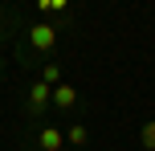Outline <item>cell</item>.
<instances>
[{
  "label": "cell",
  "instance_id": "6da1fadb",
  "mask_svg": "<svg viewBox=\"0 0 155 151\" xmlns=\"http://www.w3.org/2000/svg\"><path fill=\"white\" fill-rule=\"evenodd\" d=\"M57 37H61L57 21H33L29 29H25V45H29V53H53V49H57Z\"/></svg>",
  "mask_w": 155,
  "mask_h": 151
},
{
  "label": "cell",
  "instance_id": "7a4b0ae2",
  "mask_svg": "<svg viewBox=\"0 0 155 151\" xmlns=\"http://www.w3.org/2000/svg\"><path fill=\"white\" fill-rule=\"evenodd\" d=\"M33 147H37V151H65V127L41 123V127L33 131Z\"/></svg>",
  "mask_w": 155,
  "mask_h": 151
},
{
  "label": "cell",
  "instance_id": "3957f363",
  "mask_svg": "<svg viewBox=\"0 0 155 151\" xmlns=\"http://www.w3.org/2000/svg\"><path fill=\"white\" fill-rule=\"evenodd\" d=\"M53 106H57V110H74V106H78V90L70 86V82H61V86L53 90Z\"/></svg>",
  "mask_w": 155,
  "mask_h": 151
},
{
  "label": "cell",
  "instance_id": "277c9868",
  "mask_svg": "<svg viewBox=\"0 0 155 151\" xmlns=\"http://www.w3.org/2000/svg\"><path fill=\"white\" fill-rule=\"evenodd\" d=\"M86 143H90V127H86V123H74V127H65V147L82 151Z\"/></svg>",
  "mask_w": 155,
  "mask_h": 151
},
{
  "label": "cell",
  "instance_id": "5b68a950",
  "mask_svg": "<svg viewBox=\"0 0 155 151\" xmlns=\"http://www.w3.org/2000/svg\"><path fill=\"white\" fill-rule=\"evenodd\" d=\"M37 78L41 82H45V86H61V65H57V61H41V74H37Z\"/></svg>",
  "mask_w": 155,
  "mask_h": 151
},
{
  "label": "cell",
  "instance_id": "8992f818",
  "mask_svg": "<svg viewBox=\"0 0 155 151\" xmlns=\"http://www.w3.org/2000/svg\"><path fill=\"white\" fill-rule=\"evenodd\" d=\"M139 143H143V151H155V119L139 127Z\"/></svg>",
  "mask_w": 155,
  "mask_h": 151
},
{
  "label": "cell",
  "instance_id": "52a82bcc",
  "mask_svg": "<svg viewBox=\"0 0 155 151\" xmlns=\"http://www.w3.org/2000/svg\"><path fill=\"white\" fill-rule=\"evenodd\" d=\"M4 37H8V16L0 12V41H4Z\"/></svg>",
  "mask_w": 155,
  "mask_h": 151
},
{
  "label": "cell",
  "instance_id": "ba28073f",
  "mask_svg": "<svg viewBox=\"0 0 155 151\" xmlns=\"http://www.w3.org/2000/svg\"><path fill=\"white\" fill-rule=\"evenodd\" d=\"M106 151H118V147H106Z\"/></svg>",
  "mask_w": 155,
  "mask_h": 151
},
{
  "label": "cell",
  "instance_id": "9c48e42d",
  "mask_svg": "<svg viewBox=\"0 0 155 151\" xmlns=\"http://www.w3.org/2000/svg\"><path fill=\"white\" fill-rule=\"evenodd\" d=\"M65 151H70V147H65Z\"/></svg>",
  "mask_w": 155,
  "mask_h": 151
}]
</instances>
